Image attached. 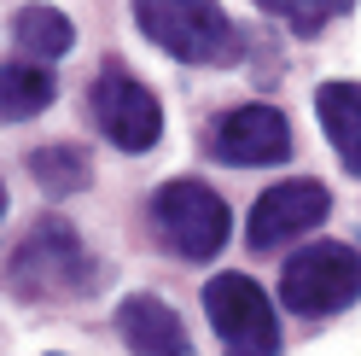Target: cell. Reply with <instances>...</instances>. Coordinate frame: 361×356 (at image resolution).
Listing matches in <instances>:
<instances>
[{"label":"cell","instance_id":"6da1fadb","mask_svg":"<svg viewBox=\"0 0 361 356\" xmlns=\"http://www.w3.org/2000/svg\"><path fill=\"white\" fill-rule=\"evenodd\" d=\"M134 24L180 64H233L239 30L228 24L221 0H134Z\"/></svg>","mask_w":361,"mask_h":356},{"label":"cell","instance_id":"7a4b0ae2","mask_svg":"<svg viewBox=\"0 0 361 356\" xmlns=\"http://www.w3.org/2000/svg\"><path fill=\"white\" fill-rule=\"evenodd\" d=\"M152 228L175 257L204 263L228 246V205L204 182H169L152 193Z\"/></svg>","mask_w":361,"mask_h":356},{"label":"cell","instance_id":"3957f363","mask_svg":"<svg viewBox=\"0 0 361 356\" xmlns=\"http://www.w3.org/2000/svg\"><path fill=\"white\" fill-rule=\"evenodd\" d=\"M204 316L221 339V356H280L274 304L251 275H216L204 286Z\"/></svg>","mask_w":361,"mask_h":356},{"label":"cell","instance_id":"277c9868","mask_svg":"<svg viewBox=\"0 0 361 356\" xmlns=\"http://www.w3.org/2000/svg\"><path fill=\"white\" fill-rule=\"evenodd\" d=\"M280 298L298 316H338V309H350L361 298V251L338 246V239L298 251L280 275Z\"/></svg>","mask_w":361,"mask_h":356},{"label":"cell","instance_id":"5b68a950","mask_svg":"<svg viewBox=\"0 0 361 356\" xmlns=\"http://www.w3.org/2000/svg\"><path fill=\"white\" fill-rule=\"evenodd\" d=\"M6 280L18 286V292L30 298H64L76 292V286H87V257H82V239L64 228V222H41V228L24 234V246L12 251V269Z\"/></svg>","mask_w":361,"mask_h":356},{"label":"cell","instance_id":"8992f818","mask_svg":"<svg viewBox=\"0 0 361 356\" xmlns=\"http://www.w3.org/2000/svg\"><path fill=\"white\" fill-rule=\"evenodd\" d=\"M94 123H99V135L111 146H123V152H146L157 146V135H164V111H157L152 100V88L146 82H134L123 64H105L99 82H94Z\"/></svg>","mask_w":361,"mask_h":356},{"label":"cell","instance_id":"52a82bcc","mask_svg":"<svg viewBox=\"0 0 361 356\" xmlns=\"http://www.w3.org/2000/svg\"><path fill=\"white\" fill-rule=\"evenodd\" d=\"M326 210H332V198H326L321 182H280V187H268L251 205V246L274 251V246H286V239L321 228Z\"/></svg>","mask_w":361,"mask_h":356},{"label":"cell","instance_id":"ba28073f","mask_svg":"<svg viewBox=\"0 0 361 356\" xmlns=\"http://www.w3.org/2000/svg\"><path fill=\"white\" fill-rule=\"evenodd\" d=\"M210 152L221 164H280L291 158V129L274 105H239L210 129Z\"/></svg>","mask_w":361,"mask_h":356},{"label":"cell","instance_id":"9c48e42d","mask_svg":"<svg viewBox=\"0 0 361 356\" xmlns=\"http://www.w3.org/2000/svg\"><path fill=\"white\" fill-rule=\"evenodd\" d=\"M117 333H123V345H128L134 356H187L180 316H175L164 298H152V292L123 298V309H117Z\"/></svg>","mask_w":361,"mask_h":356},{"label":"cell","instance_id":"30bf717a","mask_svg":"<svg viewBox=\"0 0 361 356\" xmlns=\"http://www.w3.org/2000/svg\"><path fill=\"white\" fill-rule=\"evenodd\" d=\"M314 111H321V129L338 146V158L361 175V82H326L314 94Z\"/></svg>","mask_w":361,"mask_h":356},{"label":"cell","instance_id":"8fae6325","mask_svg":"<svg viewBox=\"0 0 361 356\" xmlns=\"http://www.w3.org/2000/svg\"><path fill=\"white\" fill-rule=\"evenodd\" d=\"M12 41H18V53L35 59V64H47V59H64L71 53V18H64L59 6H24V12H12Z\"/></svg>","mask_w":361,"mask_h":356},{"label":"cell","instance_id":"7c38bea8","mask_svg":"<svg viewBox=\"0 0 361 356\" xmlns=\"http://www.w3.org/2000/svg\"><path fill=\"white\" fill-rule=\"evenodd\" d=\"M53 105V76L47 64L35 59H18V64H0V117L6 123H24L35 111Z\"/></svg>","mask_w":361,"mask_h":356},{"label":"cell","instance_id":"4fadbf2b","mask_svg":"<svg viewBox=\"0 0 361 356\" xmlns=\"http://www.w3.org/2000/svg\"><path fill=\"white\" fill-rule=\"evenodd\" d=\"M30 175H35L53 198H64V193L87 187V152H82V146H41L35 158H30Z\"/></svg>","mask_w":361,"mask_h":356},{"label":"cell","instance_id":"5bb4252c","mask_svg":"<svg viewBox=\"0 0 361 356\" xmlns=\"http://www.w3.org/2000/svg\"><path fill=\"white\" fill-rule=\"evenodd\" d=\"M257 6L268 18H280V24H291L298 35H314V30H326L332 18H344L355 0H257Z\"/></svg>","mask_w":361,"mask_h":356},{"label":"cell","instance_id":"9a60e30c","mask_svg":"<svg viewBox=\"0 0 361 356\" xmlns=\"http://www.w3.org/2000/svg\"><path fill=\"white\" fill-rule=\"evenodd\" d=\"M0 210H6V187H0Z\"/></svg>","mask_w":361,"mask_h":356}]
</instances>
